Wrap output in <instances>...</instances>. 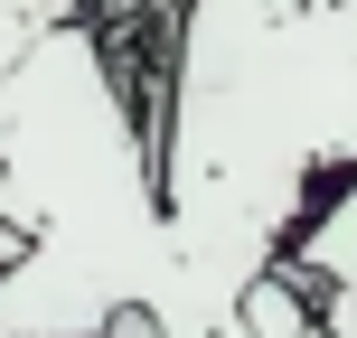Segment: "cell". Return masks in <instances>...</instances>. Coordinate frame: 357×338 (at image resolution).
Segmentation results:
<instances>
[{
    "mask_svg": "<svg viewBox=\"0 0 357 338\" xmlns=\"http://www.w3.org/2000/svg\"><path fill=\"white\" fill-rule=\"evenodd\" d=\"M169 216L160 338H254L245 282L357 169V0H178L151 94Z\"/></svg>",
    "mask_w": 357,
    "mask_h": 338,
    "instance_id": "cell-1",
    "label": "cell"
},
{
    "mask_svg": "<svg viewBox=\"0 0 357 338\" xmlns=\"http://www.w3.org/2000/svg\"><path fill=\"white\" fill-rule=\"evenodd\" d=\"M0 338H94L169 291V216L151 113L132 104L94 19H56L0 75Z\"/></svg>",
    "mask_w": 357,
    "mask_h": 338,
    "instance_id": "cell-2",
    "label": "cell"
},
{
    "mask_svg": "<svg viewBox=\"0 0 357 338\" xmlns=\"http://www.w3.org/2000/svg\"><path fill=\"white\" fill-rule=\"evenodd\" d=\"M273 263L291 272L301 291H329V282H357V169L339 178V188L320 197V207L291 226V245L273 254Z\"/></svg>",
    "mask_w": 357,
    "mask_h": 338,
    "instance_id": "cell-3",
    "label": "cell"
},
{
    "mask_svg": "<svg viewBox=\"0 0 357 338\" xmlns=\"http://www.w3.org/2000/svg\"><path fill=\"white\" fill-rule=\"evenodd\" d=\"M94 338H160V329H151V310H113V320L94 329Z\"/></svg>",
    "mask_w": 357,
    "mask_h": 338,
    "instance_id": "cell-4",
    "label": "cell"
},
{
    "mask_svg": "<svg viewBox=\"0 0 357 338\" xmlns=\"http://www.w3.org/2000/svg\"><path fill=\"white\" fill-rule=\"evenodd\" d=\"M282 338H329V329H320V310H301V320H291Z\"/></svg>",
    "mask_w": 357,
    "mask_h": 338,
    "instance_id": "cell-5",
    "label": "cell"
}]
</instances>
